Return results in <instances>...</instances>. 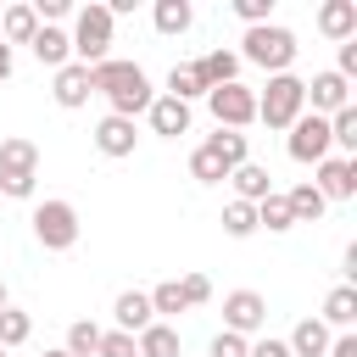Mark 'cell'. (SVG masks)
<instances>
[{
  "label": "cell",
  "mask_w": 357,
  "mask_h": 357,
  "mask_svg": "<svg viewBox=\"0 0 357 357\" xmlns=\"http://www.w3.org/2000/svg\"><path fill=\"white\" fill-rule=\"evenodd\" d=\"M89 89L106 95L112 117H128V123H134L139 112H151V100H156L145 67H139V61H117V56H106L100 67H89Z\"/></svg>",
  "instance_id": "obj_1"
},
{
  "label": "cell",
  "mask_w": 357,
  "mask_h": 357,
  "mask_svg": "<svg viewBox=\"0 0 357 357\" xmlns=\"http://www.w3.org/2000/svg\"><path fill=\"white\" fill-rule=\"evenodd\" d=\"M301 112H307V84H301L296 73H273L268 89L257 95V123H268V128H290Z\"/></svg>",
  "instance_id": "obj_2"
},
{
  "label": "cell",
  "mask_w": 357,
  "mask_h": 357,
  "mask_svg": "<svg viewBox=\"0 0 357 357\" xmlns=\"http://www.w3.org/2000/svg\"><path fill=\"white\" fill-rule=\"evenodd\" d=\"M112 22H117V17H112L106 6H84V11L73 17V33H67V39H73V56H78L84 67H100V61L112 56Z\"/></svg>",
  "instance_id": "obj_3"
},
{
  "label": "cell",
  "mask_w": 357,
  "mask_h": 357,
  "mask_svg": "<svg viewBox=\"0 0 357 357\" xmlns=\"http://www.w3.org/2000/svg\"><path fill=\"white\" fill-rule=\"evenodd\" d=\"M245 50V61H257V67H268V78L273 73H290V61H296V33L290 28H279V22H262V28H245V39H240Z\"/></svg>",
  "instance_id": "obj_4"
},
{
  "label": "cell",
  "mask_w": 357,
  "mask_h": 357,
  "mask_svg": "<svg viewBox=\"0 0 357 357\" xmlns=\"http://www.w3.org/2000/svg\"><path fill=\"white\" fill-rule=\"evenodd\" d=\"M33 234L45 251H73L78 245V206L73 201H39L33 206Z\"/></svg>",
  "instance_id": "obj_5"
},
{
  "label": "cell",
  "mask_w": 357,
  "mask_h": 357,
  "mask_svg": "<svg viewBox=\"0 0 357 357\" xmlns=\"http://www.w3.org/2000/svg\"><path fill=\"white\" fill-rule=\"evenodd\" d=\"M206 106H212V117H218V128H245V123H257V89H245L240 78L234 84H218V89H206Z\"/></svg>",
  "instance_id": "obj_6"
},
{
  "label": "cell",
  "mask_w": 357,
  "mask_h": 357,
  "mask_svg": "<svg viewBox=\"0 0 357 357\" xmlns=\"http://www.w3.org/2000/svg\"><path fill=\"white\" fill-rule=\"evenodd\" d=\"M290 162H301V167H318L335 145H329V117H318V112H301L296 123H290Z\"/></svg>",
  "instance_id": "obj_7"
},
{
  "label": "cell",
  "mask_w": 357,
  "mask_h": 357,
  "mask_svg": "<svg viewBox=\"0 0 357 357\" xmlns=\"http://www.w3.org/2000/svg\"><path fill=\"white\" fill-rule=\"evenodd\" d=\"M268 324V301L257 290H229L223 296V329L229 335H257Z\"/></svg>",
  "instance_id": "obj_8"
},
{
  "label": "cell",
  "mask_w": 357,
  "mask_h": 357,
  "mask_svg": "<svg viewBox=\"0 0 357 357\" xmlns=\"http://www.w3.org/2000/svg\"><path fill=\"white\" fill-rule=\"evenodd\" d=\"M324 201H351L357 195V162L351 156H324L318 162V178H307Z\"/></svg>",
  "instance_id": "obj_9"
},
{
  "label": "cell",
  "mask_w": 357,
  "mask_h": 357,
  "mask_svg": "<svg viewBox=\"0 0 357 357\" xmlns=\"http://www.w3.org/2000/svg\"><path fill=\"white\" fill-rule=\"evenodd\" d=\"M307 100H312V112H318V117H335L340 106H351V84L329 67V73H318V78L307 84Z\"/></svg>",
  "instance_id": "obj_10"
},
{
  "label": "cell",
  "mask_w": 357,
  "mask_h": 357,
  "mask_svg": "<svg viewBox=\"0 0 357 357\" xmlns=\"http://www.w3.org/2000/svg\"><path fill=\"white\" fill-rule=\"evenodd\" d=\"M0 178H39V145L22 134L0 139Z\"/></svg>",
  "instance_id": "obj_11"
},
{
  "label": "cell",
  "mask_w": 357,
  "mask_h": 357,
  "mask_svg": "<svg viewBox=\"0 0 357 357\" xmlns=\"http://www.w3.org/2000/svg\"><path fill=\"white\" fill-rule=\"evenodd\" d=\"M50 95H56V106H67V112H78L95 89H89V67L84 61H67V67H56V84H50Z\"/></svg>",
  "instance_id": "obj_12"
},
{
  "label": "cell",
  "mask_w": 357,
  "mask_h": 357,
  "mask_svg": "<svg viewBox=\"0 0 357 357\" xmlns=\"http://www.w3.org/2000/svg\"><path fill=\"white\" fill-rule=\"evenodd\" d=\"M145 117H151V134H162V139L190 134V106H184V100H173V95H156Z\"/></svg>",
  "instance_id": "obj_13"
},
{
  "label": "cell",
  "mask_w": 357,
  "mask_h": 357,
  "mask_svg": "<svg viewBox=\"0 0 357 357\" xmlns=\"http://www.w3.org/2000/svg\"><path fill=\"white\" fill-rule=\"evenodd\" d=\"M134 139H139V134H134L128 117H112V112H106V117L95 123V151H100V156H134Z\"/></svg>",
  "instance_id": "obj_14"
},
{
  "label": "cell",
  "mask_w": 357,
  "mask_h": 357,
  "mask_svg": "<svg viewBox=\"0 0 357 357\" xmlns=\"http://www.w3.org/2000/svg\"><path fill=\"white\" fill-rule=\"evenodd\" d=\"M112 318H117V329H123V335H139V329H151V324H156V312H151V296H145V290H123V296L112 301Z\"/></svg>",
  "instance_id": "obj_15"
},
{
  "label": "cell",
  "mask_w": 357,
  "mask_h": 357,
  "mask_svg": "<svg viewBox=\"0 0 357 357\" xmlns=\"http://www.w3.org/2000/svg\"><path fill=\"white\" fill-rule=\"evenodd\" d=\"M318 28H324L335 45L357 39V0H324V6H318Z\"/></svg>",
  "instance_id": "obj_16"
},
{
  "label": "cell",
  "mask_w": 357,
  "mask_h": 357,
  "mask_svg": "<svg viewBox=\"0 0 357 357\" xmlns=\"http://www.w3.org/2000/svg\"><path fill=\"white\" fill-rule=\"evenodd\" d=\"M229 184H234V201H245V206H257V201L273 195V173L257 167V162H240V167L229 173Z\"/></svg>",
  "instance_id": "obj_17"
},
{
  "label": "cell",
  "mask_w": 357,
  "mask_h": 357,
  "mask_svg": "<svg viewBox=\"0 0 357 357\" xmlns=\"http://www.w3.org/2000/svg\"><path fill=\"white\" fill-rule=\"evenodd\" d=\"M324 329H351L357 324V284H335L329 296H324V318H318Z\"/></svg>",
  "instance_id": "obj_18"
},
{
  "label": "cell",
  "mask_w": 357,
  "mask_h": 357,
  "mask_svg": "<svg viewBox=\"0 0 357 357\" xmlns=\"http://www.w3.org/2000/svg\"><path fill=\"white\" fill-rule=\"evenodd\" d=\"M329 340H335V335H329L318 318H301V324L290 329V340H284V346H290V357H324V351H329Z\"/></svg>",
  "instance_id": "obj_19"
},
{
  "label": "cell",
  "mask_w": 357,
  "mask_h": 357,
  "mask_svg": "<svg viewBox=\"0 0 357 357\" xmlns=\"http://www.w3.org/2000/svg\"><path fill=\"white\" fill-rule=\"evenodd\" d=\"M28 50H33L45 67H67V61H73V39H67L61 28H39V33L28 39Z\"/></svg>",
  "instance_id": "obj_20"
},
{
  "label": "cell",
  "mask_w": 357,
  "mask_h": 357,
  "mask_svg": "<svg viewBox=\"0 0 357 357\" xmlns=\"http://www.w3.org/2000/svg\"><path fill=\"white\" fill-rule=\"evenodd\" d=\"M195 73H201V84H206V89H218V84H234V73H240V56H234V50H206V56H195Z\"/></svg>",
  "instance_id": "obj_21"
},
{
  "label": "cell",
  "mask_w": 357,
  "mask_h": 357,
  "mask_svg": "<svg viewBox=\"0 0 357 357\" xmlns=\"http://www.w3.org/2000/svg\"><path fill=\"white\" fill-rule=\"evenodd\" d=\"M33 33H39L33 6H6V11H0V39H6V45H28Z\"/></svg>",
  "instance_id": "obj_22"
},
{
  "label": "cell",
  "mask_w": 357,
  "mask_h": 357,
  "mask_svg": "<svg viewBox=\"0 0 357 357\" xmlns=\"http://www.w3.org/2000/svg\"><path fill=\"white\" fill-rule=\"evenodd\" d=\"M134 346H139V357H178V329L173 324H151V329L134 335Z\"/></svg>",
  "instance_id": "obj_23"
},
{
  "label": "cell",
  "mask_w": 357,
  "mask_h": 357,
  "mask_svg": "<svg viewBox=\"0 0 357 357\" xmlns=\"http://www.w3.org/2000/svg\"><path fill=\"white\" fill-rule=\"evenodd\" d=\"M156 33H190V22H195V11H190V0H156Z\"/></svg>",
  "instance_id": "obj_24"
},
{
  "label": "cell",
  "mask_w": 357,
  "mask_h": 357,
  "mask_svg": "<svg viewBox=\"0 0 357 357\" xmlns=\"http://www.w3.org/2000/svg\"><path fill=\"white\" fill-rule=\"evenodd\" d=\"M234 167L212 151V145H195V156H190V178H201V184H223Z\"/></svg>",
  "instance_id": "obj_25"
},
{
  "label": "cell",
  "mask_w": 357,
  "mask_h": 357,
  "mask_svg": "<svg viewBox=\"0 0 357 357\" xmlns=\"http://www.w3.org/2000/svg\"><path fill=\"white\" fill-rule=\"evenodd\" d=\"M284 206H290V218H296V223H318L329 201H324V195H318L312 184H296V190L284 195Z\"/></svg>",
  "instance_id": "obj_26"
},
{
  "label": "cell",
  "mask_w": 357,
  "mask_h": 357,
  "mask_svg": "<svg viewBox=\"0 0 357 357\" xmlns=\"http://www.w3.org/2000/svg\"><path fill=\"white\" fill-rule=\"evenodd\" d=\"M100 335H106L100 324L78 318V324H67V346H61V351H67V357H95V351H100Z\"/></svg>",
  "instance_id": "obj_27"
},
{
  "label": "cell",
  "mask_w": 357,
  "mask_h": 357,
  "mask_svg": "<svg viewBox=\"0 0 357 357\" xmlns=\"http://www.w3.org/2000/svg\"><path fill=\"white\" fill-rule=\"evenodd\" d=\"M167 95H173V100H184V106H190L195 95H206V84H201L195 61H184V67H173V73H167Z\"/></svg>",
  "instance_id": "obj_28"
},
{
  "label": "cell",
  "mask_w": 357,
  "mask_h": 357,
  "mask_svg": "<svg viewBox=\"0 0 357 357\" xmlns=\"http://www.w3.org/2000/svg\"><path fill=\"white\" fill-rule=\"evenodd\" d=\"M257 229H273V234H284V229H296V218H290V206H284V195H268V201H257Z\"/></svg>",
  "instance_id": "obj_29"
},
{
  "label": "cell",
  "mask_w": 357,
  "mask_h": 357,
  "mask_svg": "<svg viewBox=\"0 0 357 357\" xmlns=\"http://www.w3.org/2000/svg\"><path fill=\"white\" fill-rule=\"evenodd\" d=\"M151 312H162V318H178V312H190V301H184L178 279H162V284L151 290Z\"/></svg>",
  "instance_id": "obj_30"
},
{
  "label": "cell",
  "mask_w": 357,
  "mask_h": 357,
  "mask_svg": "<svg viewBox=\"0 0 357 357\" xmlns=\"http://www.w3.org/2000/svg\"><path fill=\"white\" fill-rule=\"evenodd\" d=\"M33 335V318L28 312H17V307H0V346L11 351V346H22Z\"/></svg>",
  "instance_id": "obj_31"
},
{
  "label": "cell",
  "mask_w": 357,
  "mask_h": 357,
  "mask_svg": "<svg viewBox=\"0 0 357 357\" xmlns=\"http://www.w3.org/2000/svg\"><path fill=\"white\" fill-rule=\"evenodd\" d=\"M329 145L357 151V106H340V112L329 117Z\"/></svg>",
  "instance_id": "obj_32"
},
{
  "label": "cell",
  "mask_w": 357,
  "mask_h": 357,
  "mask_svg": "<svg viewBox=\"0 0 357 357\" xmlns=\"http://www.w3.org/2000/svg\"><path fill=\"white\" fill-rule=\"evenodd\" d=\"M251 229H257V206H245V201H229V206H223V234L245 240Z\"/></svg>",
  "instance_id": "obj_33"
},
{
  "label": "cell",
  "mask_w": 357,
  "mask_h": 357,
  "mask_svg": "<svg viewBox=\"0 0 357 357\" xmlns=\"http://www.w3.org/2000/svg\"><path fill=\"white\" fill-rule=\"evenodd\" d=\"M234 17L245 28H262V22H273V0H234Z\"/></svg>",
  "instance_id": "obj_34"
},
{
  "label": "cell",
  "mask_w": 357,
  "mask_h": 357,
  "mask_svg": "<svg viewBox=\"0 0 357 357\" xmlns=\"http://www.w3.org/2000/svg\"><path fill=\"white\" fill-rule=\"evenodd\" d=\"M95 357H139V346H134V335L112 329V335H100V351Z\"/></svg>",
  "instance_id": "obj_35"
},
{
  "label": "cell",
  "mask_w": 357,
  "mask_h": 357,
  "mask_svg": "<svg viewBox=\"0 0 357 357\" xmlns=\"http://www.w3.org/2000/svg\"><path fill=\"white\" fill-rule=\"evenodd\" d=\"M178 290H184V301H190V307H201V301L212 296V279H206V273H184V279H178Z\"/></svg>",
  "instance_id": "obj_36"
},
{
  "label": "cell",
  "mask_w": 357,
  "mask_h": 357,
  "mask_svg": "<svg viewBox=\"0 0 357 357\" xmlns=\"http://www.w3.org/2000/svg\"><path fill=\"white\" fill-rule=\"evenodd\" d=\"M245 346H251L245 335H229V329H223V335H212V351H206V357H245Z\"/></svg>",
  "instance_id": "obj_37"
},
{
  "label": "cell",
  "mask_w": 357,
  "mask_h": 357,
  "mask_svg": "<svg viewBox=\"0 0 357 357\" xmlns=\"http://www.w3.org/2000/svg\"><path fill=\"white\" fill-rule=\"evenodd\" d=\"M73 11V0H33V17H39V28H50L56 17H67Z\"/></svg>",
  "instance_id": "obj_38"
},
{
  "label": "cell",
  "mask_w": 357,
  "mask_h": 357,
  "mask_svg": "<svg viewBox=\"0 0 357 357\" xmlns=\"http://www.w3.org/2000/svg\"><path fill=\"white\" fill-rule=\"evenodd\" d=\"M335 73H340L346 84L357 78V39H346V45H340V67H335Z\"/></svg>",
  "instance_id": "obj_39"
},
{
  "label": "cell",
  "mask_w": 357,
  "mask_h": 357,
  "mask_svg": "<svg viewBox=\"0 0 357 357\" xmlns=\"http://www.w3.org/2000/svg\"><path fill=\"white\" fill-rule=\"evenodd\" d=\"M324 357H357V335H351V329H340V335L329 340V351H324Z\"/></svg>",
  "instance_id": "obj_40"
},
{
  "label": "cell",
  "mask_w": 357,
  "mask_h": 357,
  "mask_svg": "<svg viewBox=\"0 0 357 357\" xmlns=\"http://www.w3.org/2000/svg\"><path fill=\"white\" fill-rule=\"evenodd\" d=\"M245 357H290V346L284 340H257V346H245Z\"/></svg>",
  "instance_id": "obj_41"
},
{
  "label": "cell",
  "mask_w": 357,
  "mask_h": 357,
  "mask_svg": "<svg viewBox=\"0 0 357 357\" xmlns=\"http://www.w3.org/2000/svg\"><path fill=\"white\" fill-rule=\"evenodd\" d=\"M6 78H11V45L0 39V84H6Z\"/></svg>",
  "instance_id": "obj_42"
},
{
  "label": "cell",
  "mask_w": 357,
  "mask_h": 357,
  "mask_svg": "<svg viewBox=\"0 0 357 357\" xmlns=\"http://www.w3.org/2000/svg\"><path fill=\"white\" fill-rule=\"evenodd\" d=\"M0 307H11V301H6V279H0Z\"/></svg>",
  "instance_id": "obj_43"
},
{
  "label": "cell",
  "mask_w": 357,
  "mask_h": 357,
  "mask_svg": "<svg viewBox=\"0 0 357 357\" xmlns=\"http://www.w3.org/2000/svg\"><path fill=\"white\" fill-rule=\"evenodd\" d=\"M45 357H67V351H61V346H56V351H45Z\"/></svg>",
  "instance_id": "obj_44"
},
{
  "label": "cell",
  "mask_w": 357,
  "mask_h": 357,
  "mask_svg": "<svg viewBox=\"0 0 357 357\" xmlns=\"http://www.w3.org/2000/svg\"><path fill=\"white\" fill-rule=\"evenodd\" d=\"M0 357H6V346H0Z\"/></svg>",
  "instance_id": "obj_45"
}]
</instances>
